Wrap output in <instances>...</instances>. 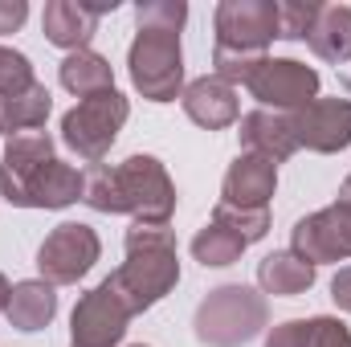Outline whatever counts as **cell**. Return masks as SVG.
<instances>
[{
	"label": "cell",
	"mask_w": 351,
	"mask_h": 347,
	"mask_svg": "<svg viewBox=\"0 0 351 347\" xmlns=\"http://www.w3.org/2000/svg\"><path fill=\"white\" fill-rule=\"evenodd\" d=\"M82 200L94 213H131L143 225H168L176 213V184L156 156H127L123 164H94Z\"/></svg>",
	"instance_id": "6da1fadb"
},
{
	"label": "cell",
	"mask_w": 351,
	"mask_h": 347,
	"mask_svg": "<svg viewBox=\"0 0 351 347\" xmlns=\"http://www.w3.org/2000/svg\"><path fill=\"white\" fill-rule=\"evenodd\" d=\"M127 261L106 278V286L123 298V307L135 315L152 311L160 298H168L180 282V258H176V229L172 225H143L135 221L123 237Z\"/></svg>",
	"instance_id": "7a4b0ae2"
},
{
	"label": "cell",
	"mask_w": 351,
	"mask_h": 347,
	"mask_svg": "<svg viewBox=\"0 0 351 347\" xmlns=\"http://www.w3.org/2000/svg\"><path fill=\"white\" fill-rule=\"evenodd\" d=\"M196 339L204 347H241L254 335H262L269 327V307L265 294L254 286L229 282L204 294V302L196 307Z\"/></svg>",
	"instance_id": "3957f363"
},
{
	"label": "cell",
	"mask_w": 351,
	"mask_h": 347,
	"mask_svg": "<svg viewBox=\"0 0 351 347\" xmlns=\"http://www.w3.org/2000/svg\"><path fill=\"white\" fill-rule=\"evenodd\" d=\"M127 66H131V86L139 90L147 102H176L184 94L180 33L139 29L135 41H131V49H127Z\"/></svg>",
	"instance_id": "277c9868"
},
{
	"label": "cell",
	"mask_w": 351,
	"mask_h": 347,
	"mask_svg": "<svg viewBox=\"0 0 351 347\" xmlns=\"http://www.w3.org/2000/svg\"><path fill=\"white\" fill-rule=\"evenodd\" d=\"M127 115H131V102H127L119 90H102V94L78 98V106H70V110L62 115V143H66L78 160L98 164V160L114 147V139H119Z\"/></svg>",
	"instance_id": "5b68a950"
},
{
	"label": "cell",
	"mask_w": 351,
	"mask_h": 347,
	"mask_svg": "<svg viewBox=\"0 0 351 347\" xmlns=\"http://www.w3.org/2000/svg\"><path fill=\"white\" fill-rule=\"evenodd\" d=\"M102 254L98 233L82 221H62L37 250V270L49 286H74L78 278H86L94 261Z\"/></svg>",
	"instance_id": "8992f818"
},
{
	"label": "cell",
	"mask_w": 351,
	"mask_h": 347,
	"mask_svg": "<svg viewBox=\"0 0 351 347\" xmlns=\"http://www.w3.org/2000/svg\"><path fill=\"white\" fill-rule=\"evenodd\" d=\"M245 90L262 102L265 110H282V115H294L302 110L306 102L319 98V74L306 66V62H294V58H265L262 66L250 74Z\"/></svg>",
	"instance_id": "52a82bcc"
},
{
	"label": "cell",
	"mask_w": 351,
	"mask_h": 347,
	"mask_svg": "<svg viewBox=\"0 0 351 347\" xmlns=\"http://www.w3.org/2000/svg\"><path fill=\"white\" fill-rule=\"evenodd\" d=\"M127 323H131V311L102 278L94 290L78 298V307L70 315V339H74V347H114L127 335Z\"/></svg>",
	"instance_id": "ba28073f"
},
{
	"label": "cell",
	"mask_w": 351,
	"mask_h": 347,
	"mask_svg": "<svg viewBox=\"0 0 351 347\" xmlns=\"http://www.w3.org/2000/svg\"><path fill=\"white\" fill-rule=\"evenodd\" d=\"M217 45L265 53L278 37V0H221L217 4Z\"/></svg>",
	"instance_id": "9c48e42d"
},
{
	"label": "cell",
	"mask_w": 351,
	"mask_h": 347,
	"mask_svg": "<svg viewBox=\"0 0 351 347\" xmlns=\"http://www.w3.org/2000/svg\"><path fill=\"white\" fill-rule=\"evenodd\" d=\"M290 250L302 261H311L315 270L327 261H348L351 258V213L331 204L319 208L311 217H302L290 233Z\"/></svg>",
	"instance_id": "30bf717a"
},
{
	"label": "cell",
	"mask_w": 351,
	"mask_h": 347,
	"mask_svg": "<svg viewBox=\"0 0 351 347\" xmlns=\"http://www.w3.org/2000/svg\"><path fill=\"white\" fill-rule=\"evenodd\" d=\"M290 127H294L298 147L335 156L351 147V98H315L290 115Z\"/></svg>",
	"instance_id": "8fae6325"
},
{
	"label": "cell",
	"mask_w": 351,
	"mask_h": 347,
	"mask_svg": "<svg viewBox=\"0 0 351 347\" xmlns=\"http://www.w3.org/2000/svg\"><path fill=\"white\" fill-rule=\"evenodd\" d=\"M53 156V135L49 131H25V135H12L4 143V160H0V196L8 204H25V192L33 184V176L41 172Z\"/></svg>",
	"instance_id": "7c38bea8"
},
{
	"label": "cell",
	"mask_w": 351,
	"mask_h": 347,
	"mask_svg": "<svg viewBox=\"0 0 351 347\" xmlns=\"http://www.w3.org/2000/svg\"><path fill=\"white\" fill-rule=\"evenodd\" d=\"M274 192H278V164L254 152H241L221 180V200L237 208H269Z\"/></svg>",
	"instance_id": "4fadbf2b"
},
{
	"label": "cell",
	"mask_w": 351,
	"mask_h": 347,
	"mask_svg": "<svg viewBox=\"0 0 351 347\" xmlns=\"http://www.w3.org/2000/svg\"><path fill=\"white\" fill-rule=\"evenodd\" d=\"M180 106L184 115L204 127V131H225L241 119V102H237V90L229 82H221L217 74H204L196 82H188L184 94H180Z\"/></svg>",
	"instance_id": "5bb4252c"
},
{
	"label": "cell",
	"mask_w": 351,
	"mask_h": 347,
	"mask_svg": "<svg viewBox=\"0 0 351 347\" xmlns=\"http://www.w3.org/2000/svg\"><path fill=\"white\" fill-rule=\"evenodd\" d=\"M237 135H241V147H245V152L265 156V160H274V164H282V160H290V156L298 152L290 115H282V110H265L262 106V110L241 115Z\"/></svg>",
	"instance_id": "9a60e30c"
},
{
	"label": "cell",
	"mask_w": 351,
	"mask_h": 347,
	"mask_svg": "<svg viewBox=\"0 0 351 347\" xmlns=\"http://www.w3.org/2000/svg\"><path fill=\"white\" fill-rule=\"evenodd\" d=\"M58 315V290L45 282V278H25L12 286L8 294V307H4V319L8 327L33 335V331H45Z\"/></svg>",
	"instance_id": "2e32d148"
},
{
	"label": "cell",
	"mask_w": 351,
	"mask_h": 347,
	"mask_svg": "<svg viewBox=\"0 0 351 347\" xmlns=\"http://www.w3.org/2000/svg\"><path fill=\"white\" fill-rule=\"evenodd\" d=\"M41 33L49 37V45L78 53L98 33V16L90 12L82 0H49L45 12H41Z\"/></svg>",
	"instance_id": "e0dca14e"
},
{
	"label": "cell",
	"mask_w": 351,
	"mask_h": 347,
	"mask_svg": "<svg viewBox=\"0 0 351 347\" xmlns=\"http://www.w3.org/2000/svg\"><path fill=\"white\" fill-rule=\"evenodd\" d=\"M82 188H86V176L78 168H70L66 160H49L33 176L21 208H70L74 200H82Z\"/></svg>",
	"instance_id": "ac0fdd59"
},
{
	"label": "cell",
	"mask_w": 351,
	"mask_h": 347,
	"mask_svg": "<svg viewBox=\"0 0 351 347\" xmlns=\"http://www.w3.org/2000/svg\"><path fill=\"white\" fill-rule=\"evenodd\" d=\"M258 286L262 294H274V298H298L315 286V265L302 261L294 250H278L258 261Z\"/></svg>",
	"instance_id": "d6986e66"
},
{
	"label": "cell",
	"mask_w": 351,
	"mask_h": 347,
	"mask_svg": "<svg viewBox=\"0 0 351 347\" xmlns=\"http://www.w3.org/2000/svg\"><path fill=\"white\" fill-rule=\"evenodd\" d=\"M306 41L331 66L351 62V8L348 4H323L319 8V21H315V29H311Z\"/></svg>",
	"instance_id": "ffe728a7"
},
{
	"label": "cell",
	"mask_w": 351,
	"mask_h": 347,
	"mask_svg": "<svg viewBox=\"0 0 351 347\" xmlns=\"http://www.w3.org/2000/svg\"><path fill=\"white\" fill-rule=\"evenodd\" d=\"M49 106H53V98L41 82L25 94H0V135L12 139L25 131H41L49 119Z\"/></svg>",
	"instance_id": "44dd1931"
},
{
	"label": "cell",
	"mask_w": 351,
	"mask_h": 347,
	"mask_svg": "<svg viewBox=\"0 0 351 347\" xmlns=\"http://www.w3.org/2000/svg\"><path fill=\"white\" fill-rule=\"evenodd\" d=\"M58 78H62V86L70 90V94H78V98L114 90V70H110V62H106L102 53H94V49L70 53V58L58 66Z\"/></svg>",
	"instance_id": "7402d4cb"
},
{
	"label": "cell",
	"mask_w": 351,
	"mask_h": 347,
	"mask_svg": "<svg viewBox=\"0 0 351 347\" xmlns=\"http://www.w3.org/2000/svg\"><path fill=\"white\" fill-rule=\"evenodd\" d=\"M250 246L237 237V233H229V229H221L217 221H208L196 237H192V258L200 261L204 270H225V265H233V261L241 258Z\"/></svg>",
	"instance_id": "603a6c76"
},
{
	"label": "cell",
	"mask_w": 351,
	"mask_h": 347,
	"mask_svg": "<svg viewBox=\"0 0 351 347\" xmlns=\"http://www.w3.org/2000/svg\"><path fill=\"white\" fill-rule=\"evenodd\" d=\"M213 221H217L221 229L237 233L245 246L262 241L265 233H269V208H237V204H225V200H217V208H213Z\"/></svg>",
	"instance_id": "cb8c5ba5"
},
{
	"label": "cell",
	"mask_w": 351,
	"mask_h": 347,
	"mask_svg": "<svg viewBox=\"0 0 351 347\" xmlns=\"http://www.w3.org/2000/svg\"><path fill=\"white\" fill-rule=\"evenodd\" d=\"M315 0H278V41H306L319 21Z\"/></svg>",
	"instance_id": "d4e9b609"
},
{
	"label": "cell",
	"mask_w": 351,
	"mask_h": 347,
	"mask_svg": "<svg viewBox=\"0 0 351 347\" xmlns=\"http://www.w3.org/2000/svg\"><path fill=\"white\" fill-rule=\"evenodd\" d=\"M265 62V53H250V49H229V45H213V74L229 86H245L250 74Z\"/></svg>",
	"instance_id": "484cf974"
},
{
	"label": "cell",
	"mask_w": 351,
	"mask_h": 347,
	"mask_svg": "<svg viewBox=\"0 0 351 347\" xmlns=\"http://www.w3.org/2000/svg\"><path fill=\"white\" fill-rule=\"evenodd\" d=\"M188 21V4L184 0H139L135 4V25L139 29H168L180 33Z\"/></svg>",
	"instance_id": "4316f807"
},
{
	"label": "cell",
	"mask_w": 351,
	"mask_h": 347,
	"mask_svg": "<svg viewBox=\"0 0 351 347\" xmlns=\"http://www.w3.org/2000/svg\"><path fill=\"white\" fill-rule=\"evenodd\" d=\"M33 86H37L33 62L21 49L0 45V94H25V90H33Z\"/></svg>",
	"instance_id": "83f0119b"
},
{
	"label": "cell",
	"mask_w": 351,
	"mask_h": 347,
	"mask_svg": "<svg viewBox=\"0 0 351 347\" xmlns=\"http://www.w3.org/2000/svg\"><path fill=\"white\" fill-rule=\"evenodd\" d=\"M315 319H286L265 331V347H311Z\"/></svg>",
	"instance_id": "f1b7e54d"
},
{
	"label": "cell",
	"mask_w": 351,
	"mask_h": 347,
	"mask_svg": "<svg viewBox=\"0 0 351 347\" xmlns=\"http://www.w3.org/2000/svg\"><path fill=\"white\" fill-rule=\"evenodd\" d=\"M311 347H351V331L339 323V319H331V315H315Z\"/></svg>",
	"instance_id": "f546056e"
},
{
	"label": "cell",
	"mask_w": 351,
	"mask_h": 347,
	"mask_svg": "<svg viewBox=\"0 0 351 347\" xmlns=\"http://www.w3.org/2000/svg\"><path fill=\"white\" fill-rule=\"evenodd\" d=\"M29 16V4L25 0H0V33H16Z\"/></svg>",
	"instance_id": "4dcf8cb0"
},
{
	"label": "cell",
	"mask_w": 351,
	"mask_h": 347,
	"mask_svg": "<svg viewBox=\"0 0 351 347\" xmlns=\"http://www.w3.org/2000/svg\"><path fill=\"white\" fill-rule=\"evenodd\" d=\"M331 298H335V307L351 315V265H343L335 278H331Z\"/></svg>",
	"instance_id": "1f68e13d"
},
{
	"label": "cell",
	"mask_w": 351,
	"mask_h": 347,
	"mask_svg": "<svg viewBox=\"0 0 351 347\" xmlns=\"http://www.w3.org/2000/svg\"><path fill=\"white\" fill-rule=\"evenodd\" d=\"M82 4H86L94 16H106V12H114V8H119V0H82Z\"/></svg>",
	"instance_id": "d6a6232c"
},
{
	"label": "cell",
	"mask_w": 351,
	"mask_h": 347,
	"mask_svg": "<svg viewBox=\"0 0 351 347\" xmlns=\"http://www.w3.org/2000/svg\"><path fill=\"white\" fill-rule=\"evenodd\" d=\"M335 204H339V208H348V213H351V176L343 180V184H339V200H335Z\"/></svg>",
	"instance_id": "836d02e7"
},
{
	"label": "cell",
	"mask_w": 351,
	"mask_h": 347,
	"mask_svg": "<svg viewBox=\"0 0 351 347\" xmlns=\"http://www.w3.org/2000/svg\"><path fill=\"white\" fill-rule=\"evenodd\" d=\"M8 294H12V286H8V278L0 274V315H4V307H8Z\"/></svg>",
	"instance_id": "e575fe53"
},
{
	"label": "cell",
	"mask_w": 351,
	"mask_h": 347,
	"mask_svg": "<svg viewBox=\"0 0 351 347\" xmlns=\"http://www.w3.org/2000/svg\"><path fill=\"white\" fill-rule=\"evenodd\" d=\"M131 347H143V344H131Z\"/></svg>",
	"instance_id": "d590c367"
}]
</instances>
